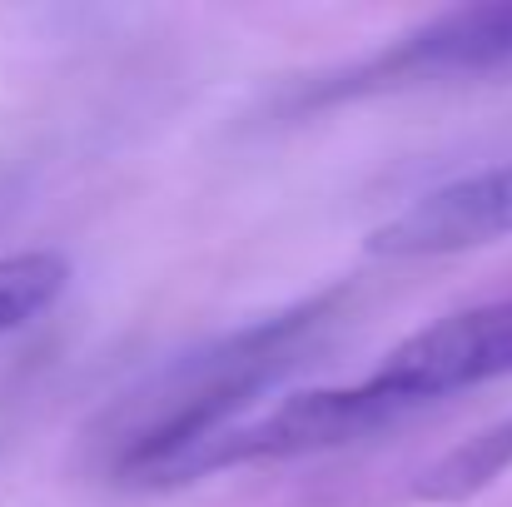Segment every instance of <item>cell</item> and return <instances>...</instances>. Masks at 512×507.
Masks as SVG:
<instances>
[{"mask_svg": "<svg viewBox=\"0 0 512 507\" xmlns=\"http://www.w3.org/2000/svg\"><path fill=\"white\" fill-rule=\"evenodd\" d=\"M329 304L334 299H314L294 314H279V319L229 334L219 348L194 353L189 363H174L155 383V393H145V403H135V423L120 438L115 473L125 483L155 488V478L179 453H189L204 438L224 433L229 423L249 418L259 393L274 388L299 363L304 343H314L319 324H329Z\"/></svg>", "mask_w": 512, "mask_h": 507, "instance_id": "6da1fadb", "label": "cell"}, {"mask_svg": "<svg viewBox=\"0 0 512 507\" xmlns=\"http://www.w3.org/2000/svg\"><path fill=\"white\" fill-rule=\"evenodd\" d=\"M503 473H512V423L483 428L468 443L448 448L423 478H418V498L438 507H458L468 498H478L483 488H493Z\"/></svg>", "mask_w": 512, "mask_h": 507, "instance_id": "8992f818", "label": "cell"}, {"mask_svg": "<svg viewBox=\"0 0 512 507\" xmlns=\"http://www.w3.org/2000/svg\"><path fill=\"white\" fill-rule=\"evenodd\" d=\"M498 239H512V160L418 194L408 209L368 234V254L428 259L483 249Z\"/></svg>", "mask_w": 512, "mask_h": 507, "instance_id": "5b68a950", "label": "cell"}, {"mask_svg": "<svg viewBox=\"0 0 512 507\" xmlns=\"http://www.w3.org/2000/svg\"><path fill=\"white\" fill-rule=\"evenodd\" d=\"M70 284V264L60 254H0V338L35 324Z\"/></svg>", "mask_w": 512, "mask_h": 507, "instance_id": "52a82bcc", "label": "cell"}, {"mask_svg": "<svg viewBox=\"0 0 512 507\" xmlns=\"http://www.w3.org/2000/svg\"><path fill=\"white\" fill-rule=\"evenodd\" d=\"M512 65V0L498 5H463L423 30L403 35L393 50L353 65L329 95H363V90H393L418 80H448V75H488Z\"/></svg>", "mask_w": 512, "mask_h": 507, "instance_id": "277c9868", "label": "cell"}, {"mask_svg": "<svg viewBox=\"0 0 512 507\" xmlns=\"http://www.w3.org/2000/svg\"><path fill=\"white\" fill-rule=\"evenodd\" d=\"M498 378H512V299L448 314L408 334L398 348L383 353V363L363 378V388L403 418L423 403Z\"/></svg>", "mask_w": 512, "mask_h": 507, "instance_id": "3957f363", "label": "cell"}, {"mask_svg": "<svg viewBox=\"0 0 512 507\" xmlns=\"http://www.w3.org/2000/svg\"><path fill=\"white\" fill-rule=\"evenodd\" d=\"M388 423H398V413L388 403H378L363 383L289 393V398L269 403L264 413H249V418L229 423L224 433L204 438L199 448L179 453L170 468L155 478V488L189 483V478H204V473H224V468L324 453V448H339V443H353V438H368V433H378Z\"/></svg>", "mask_w": 512, "mask_h": 507, "instance_id": "7a4b0ae2", "label": "cell"}]
</instances>
